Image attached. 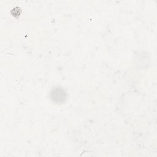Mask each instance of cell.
Segmentation results:
<instances>
[{
    "mask_svg": "<svg viewBox=\"0 0 157 157\" xmlns=\"http://www.w3.org/2000/svg\"><path fill=\"white\" fill-rule=\"evenodd\" d=\"M50 98L52 101L55 104H63L67 99V93L63 88L56 86L51 90Z\"/></svg>",
    "mask_w": 157,
    "mask_h": 157,
    "instance_id": "6da1fadb",
    "label": "cell"
}]
</instances>
